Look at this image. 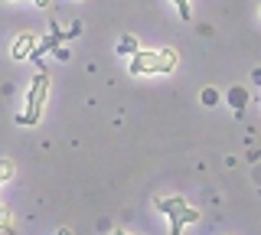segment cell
<instances>
[{
	"instance_id": "6da1fadb",
	"label": "cell",
	"mask_w": 261,
	"mask_h": 235,
	"mask_svg": "<svg viewBox=\"0 0 261 235\" xmlns=\"http://www.w3.org/2000/svg\"><path fill=\"white\" fill-rule=\"evenodd\" d=\"M179 66L176 49H137L130 59V75H167Z\"/></svg>"
},
{
	"instance_id": "7a4b0ae2",
	"label": "cell",
	"mask_w": 261,
	"mask_h": 235,
	"mask_svg": "<svg viewBox=\"0 0 261 235\" xmlns=\"http://www.w3.org/2000/svg\"><path fill=\"white\" fill-rule=\"evenodd\" d=\"M157 209L170 216V235H179L186 225L199 222V209H193L183 196H160L157 199Z\"/></svg>"
},
{
	"instance_id": "3957f363",
	"label": "cell",
	"mask_w": 261,
	"mask_h": 235,
	"mask_svg": "<svg viewBox=\"0 0 261 235\" xmlns=\"http://www.w3.org/2000/svg\"><path fill=\"white\" fill-rule=\"evenodd\" d=\"M46 95H49V72L43 69L36 79H33V85H30V95H27V111H23L20 118V124H39V118H43V105H46Z\"/></svg>"
},
{
	"instance_id": "277c9868",
	"label": "cell",
	"mask_w": 261,
	"mask_h": 235,
	"mask_svg": "<svg viewBox=\"0 0 261 235\" xmlns=\"http://www.w3.org/2000/svg\"><path fill=\"white\" fill-rule=\"evenodd\" d=\"M33 46H36V36H33V33H20V36L13 39V49H10V56H13L16 62H20V59H30Z\"/></svg>"
},
{
	"instance_id": "5b68a950",
	"label": "cell",
	"mask_w": 261,
	"mask_h": 235,
	"mask_svg": "<svg viewBox=\"0 0 261 235\" xmlns=\"http://www.w3.org/2000/svg\"><path fill=\"white\" fill-rule=\"evenodd\" d=\"M228 101H232V108H235V115H242L245 111V101H248V92H245L242 85H235L232 92H228Z\"/></svg>"
},
{
	"instance_id": "8992f818",
	"label": "cell",
	"mask_w": 261,
	"mask_h": 235,
	"mask_svg": "<svg viewBox=\"0 0 261 235\" xmlns=\"http://www.w3.org/2000/svg\"><path fill=\"white\" fill-rule=\"evenodd\" d=\"M0 235H16V219L10 209L0 206Z\"/></svg>"
},
{
	"instance_id": "52a82bcc",
	"label": "cell",
	"mask_w": 261,
	"mask_h": 235,
	"mask_svg": "<svg viewBox=\"0 0 261 235\" xmlns=\"http://www.w3.org/2000/svg\"><path fill=\"white\" fill-rule=\"evenodd\" d=\"M137 49H141V43H137V36H124V39L118 43V53H121V56H127V53L134 56Z\"/></svg>"
},
{
	"instance_id": "ba28073f",
	"label": "cell",
	"mask_w": 261,
	"mask_h": 235,
	"mask_svg": "<svg viewBox=\"0 0 261 235\" xmlns=\"http://www.w3.org/2000/svg\"><path fill=\"white\" fill-rule=\"evenodd\" d=\"M13 173H16V164H13V160H7V157H4V160H0V186H4L7 180H10Z\"/></svg>"
},
{
	"instance_id": "9c48e42d",
	"label": "cell",
	"mask_w": 261,
	"mask_h": 235,
	"mask_svg": "<svg viewBox=\"0 0 261 235\" xmlns=\"http://www.w3.org/2000/svg\"><path fill=\"white\" fill-rule=\"evenodd\" d=\"M176 10H179V20H190V0H173Z\"/></svg>"
},
{
	"instance_id": "30bf717a",
	"label": "cell",
	"mask_w": 261,
	"mask_h": 235,
	"mask_svg": "<svg viewBox=\"0 0 261 235\" xmlns=\"http://www.w3.org/2000/svg\"><path fill=\"white\" fill-rule=\"evenodd\" d=\"M202 101H206V105H216L219 101V92H216V88H206V92H202Z\"/></svg>"
},
{
	"instance_id": "8fae6325",
	"label": "cell",
	"mask_w": 261,
	"mask_h": 235,
	"mask_svg": "<svg viewBox=\"0 0 261 235\" xmlns=\"http://www.w3.org/2000/svg\"><path fill=\"white\" fill-rule=\"evenodd\" d=\"M0 4H7V0H0ZM33 4L43 7V10H49V7H53V0H33Z\"/></svg>"
},
{
	"instance_id": "7c38bea8",
	"label": "cell",
	"mask_w": 261,
	"mask_h": 235,
	"mask_svg": "<svg viewBox=\"0 0 261 235\" xmlns=\"http://www.w3.org/2000/svg\"><path fill=\"white\" fill-rule=\"evenodd\" d=\"M111 235H134V232H124V229H114Z\"/></svg>"
},
{
	"instance_id": "4fadbf2b",
	"label": "cell",
	"mask_w": 261,
	"mask_h": 235,
	"mask_svg": "<svg viewBox=\"0 0 261 235\" xmlns=\"http://www.w3.org/2000/svg\"><path fill=\"white\" fill-rule=\"evenodd\" d=\"M258 13H261V10H258Z\"/></svg>"
}]
</instances>
